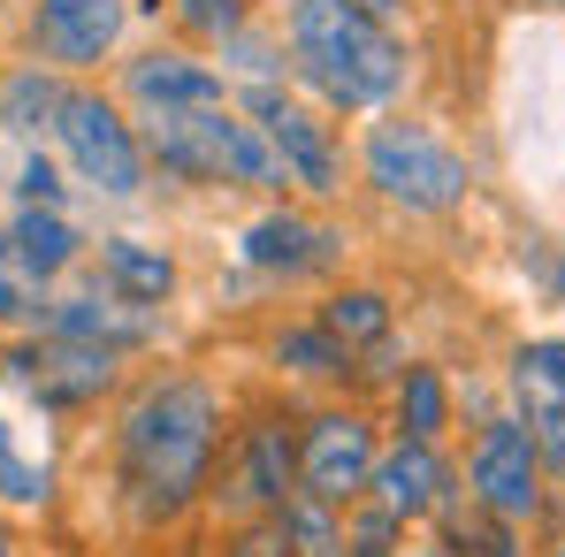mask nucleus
I'll return each instance as SVG.
<instances>
[{
  "mask_svg": "<svg viewBox=\"0 0 565 557\" xmlns=\"http://www.w3.org/2000/svg\"><path fill=\"white\" fill-rule=\"evenodd\" d=\"M237 428V397L206 367L161 360L107 405V496L138 535H169L214 512V473Z\"/></svg>",
  "mask_w": 565,
  "mask_h": 557,
  "instance_id": "f257e3e1",
  "label": "nucleus"
},
{
  "mask_svg": "<svg viewBox=\"0 0 565 557\" xmlns=\"http://www.w3.org/2000/svg\"><path fill=\"white\" fill-rule=\"evenodd\" d=\"M282 77L337 122H367L420 93V39L367 15L360 0H282Z\"/></svg>",
  "mask_w": 565,
  "mask_h": 557,
  "instance_id": "f03ea898",
  "label": "nucleus"
},
{
  "mask_svg": "<svg viewBox=\"0 0 565 557\" xmlns=\"http://www.w3.org/2000/svg\"><path fill=\"white\" fill-rule=\"evenodd\" d=\"M473 191L481 176H473L467 146L444 138L428 115L390 107L352 130V199L382 206L390 222H459Z\"/></svg>",
  "mask_w": 565,
  "mask_h": 557,
  "instance_id": "7ed1b4c3",
  "label": "nucleus"
},
{
  "mask_svg": "<svg viewBox=\"0 0 565 557\" xmlns=\"http://www.w3.org/2000/svg\"><path fill=\"white\" fill-rule=\"evenodd\" d=\"M146 130V161L153 191H184V199H290L276 146L260 138V122L237 99L214 107H177V115H138Z\"/></svg>",
  "mask_w": 565,
  "mask_h": 557,
  "instance_id": "20e7f679",
  "label": "nucleus"
},
{
  "mask_svg": "<svg viewBox=\"0 0 565 557\" xmlns=\"http://www.w3.org/2000/svg\"><path fill=\"white\" fill-rule=\"evenodd\" d=\"M46 146L62 153L70 184L85 191L93 206L130 214V206H146V199H153L146 130H138V115L115 99V85H107V77L70 85V99H62V115H54V138H46Z\"/></svg>",
  "mask_w": 565,
  "mask_h": 557,
  "instance_id": "39448f33",
  "label": "nucleus"
},
{
  "mask_svg": "<svg viewBox=\"0 0 565 557\" xmlns=\"http://www.w3.org/2000/svg\"><path fill=\"white\" fill-rule=\"evenodd\" d=\"M237 268L260 290H329L337 276H352V222L344 206L260 199L237 222Z\"/></svg>",
  "mask_w": 565,
  "mask_h": 557,
  "instance_id": "423d86ee",
  "label": "nucleus"
},
{
  "mask_svg": "<svg viewBox=\"0 0 565 557\" xmlns=\"http://www.w3.org/2000/svg\"><path fill=\"white\" fill-rule=\"evenodd\" d=\"M122 382H130L122 352L70 344V336H46V329L0 336V389L39 420H93L122 397Z\"/></svg>",
  "mask_w": 565,
  "mask_h": 557,
  "instance_id": "0eeeda50",
  "label": "nucleus"
},
{
  "mask_svg": "<svg viewBox=\"0 0 565 557\" xmlns=\"http://www.w3.org/2000/svg\"><path fill=\"white\" fill-rule=\"evenodd\" d=\"M459 481H467V512L473 519H497V527H527L543 535L551 504H558V481L543 465V443L527 436L520 413H481L473 428H459Z\"/></svg>",
  "mask_w": 565,
  "mask_h": 557,
  "instance_id": "6e6552de",
  "label": "nucleus"
},
{
  "mask_svg": "<svg viewBox=\"0 0 565 557\" xmlns=\"http://www.w3.org/2000/svg\"><path fill=\"white\" fill-rule=\"evenodd\" d=\"M230 99L276 146L290 199H306V206H344L352 199V138H344V122L329 107H313L290 77H276V85H237Z\"/></svg>",
  "mask_w": 565,
  "mask_h": 557,
  "instance_id": "1a4fd4ad",
  "label": "nucleus"
},
{
  "mask_svg": "<svg viewBox=\"0 0 565 557\" xmlns=\"http://www.w3.org/2000/svg\"><path fill=\"white\" fill-rule=\"evenodd\" d=\"M298 496V397L237 405L230 451L214 473V512L222 519H276Z\"/></svg>",
  "mask_w": 565,
  "mask_h": 557,
  "instance_id": "9d476101",
  "label": "nucleus"
},
{
  "mask_svg": "<svg viewBox=\"0 0 565 557\" xmlns=\"http://www.w3.org/2000/svg\"><path fill=\"white\" fill-rule=\"evenodd\" d=\"M390 443L375 397H298V489L321 496V504H360L367 481H375V459Z\"/></svg>",
  "mask_w": 565,
  "mask_h": 557,
  "instance_id": "9b49d317",
  "label": "nucleus"
},
{
  "mask_svg": "<svg viewBox=\"0 0 565 557\" xmlns=\"http://www.w3.org/2000/svg\"><path fill=\"white\" fill-rule=\"evenodd\" d=\"M138 46V0H23L15 8V54L62 69L70 85L107 77Z\"/></svg>",
  "mask_w": 565,
  "mask_h": 557,
  "instance_id": "f8f14e48",
  "label": "nucleus"
},
{
  "mask_svg": "<svg viewBox=\"0 0 565 557\" xmlns=\"http://www.w3.org/2000/svg\"><path fill=\"white\" fill-rule=\"evenodd\" d=\"M107 85H115V99H122L130 115H177V107H214V99H230L222 62H214L206 46L177 39V31L138 39V46L107 69Z\"/></svg>",
  "mask_w": 565,
  "mask_h": 557,
  "instance_id": "ddd939ff",
  "label": "nucleus"
},
{
  "mask_svg": "<svg viewBox=\"0 0 565 557\" xmlns=\"http://www.w3.org/2000/svg\"><path fill=\"white\" fill-rule=\"evenodd\" d=\"M46 336H70V344H99V352H122L130 367L138 360H153L161 344H169V313H153V306H130L122 290H107L99 276H77L54 282V298H46V321H39Z\"/></svg>",
  "mask_w": 565,
  "mask_h": 557,
  "instance_id": "4468645a",
  "label": "nucleus"
},
{
  "mask_svg": "<svg viewBox=\"0 0 565 557\" xmlns=\"http://www.w3.org/2000/svg\"><path fill=\"white\" fill-rule=\"evenodd\" d=\"M382 512H397L413 535L420 527H444L467 512V481H459V443H413V436H390L367 481Z\"/></svg>",
  "mask_w": 565,
  "mask_h": 557,
  "instance_id": "2eb2a0df",
  "label": "nucleus"
},
{
  "mask_svg": "<svg viewBox=\"0 0 565 557\" xmlns=\"http://www.w3.org/2000/svg\"><path fill=\"white\" fill-rule=\"evenodd\" d=\"M313 313L344 352H360V397H382V382L405 367V352H397V321H405L397 290L375 276H337L329 290H313Z\"/></svg>",
  "mask_w": 565,
  "mask_h": 557,
  "instance_id": "dca6fc26",
  "label": "nucleus"
},
{
  "mask_svg": "<svg viewBox=\"0 0 565 557\" xmlns=\"http://www.w3.org/2000/svg\"><path fill=\"white\" fill-rule=\"evenodd\" d=\"M260 367L290 382L298 397H360V352H344L329 329H321V313L313 306H298V313H276L268 329H260Z\"/></svg>",
  "mask_w": 565,
  "mask_h": 557,
  "instance_id": "f3484780",
  "label": "nucleus"
},
{
  "mask_svg": "<svg viewBox=\"0 0 565 557\" xmlns=\"http://www.w3.org/2000/svg\"><path fill=\"white\" fill-rule=\"evenodd\" d=\"M85 276H99L107 290H122L130 306L169 313V306L184 298V253H177L169 237H146V229H93Z\"/></svg>",
  "mask_w": 565,
  "mask_h": 557,
  "instance_id": "a211bd4d",
  "label": "nucleus"
},
{
  "mask_svg": "<svg viewBox=\"0 0 565 557\" xmlns=\"http://www.w3.org/2000/svg\"><path fill=\"white\" fill-rule=\"evenodd\" d=\"M382 428L413 443H459V374L428 352H405V367L382 382Z\"/></svg>",
  "mask_w": 565,
  "mask_h": 557,
  "instance_id": "6ab92c4d",
  "label": "nucleus"
},
{
  "mask_svg": "<svg viewBox=\"0 0 565 557\" xmlns=\"http://www.w3.org/2000/svg\"><path fill=\"white\" fill-rule=\"evenodd\" d=\"M497 397H504V413L527 420V436H543L551 420H565V329L512 336L504 360H497Z\"/></svg>",
  "mask_w": 565,
  "mask_h": 557,
  "instance_id": "aec40b11",
  "label": "nucleus"
},
{
  "mask_svg": "<svg viewBox=\"0 0 565 557\" xmlns=\"http://www.w3.org/2000/svg\"><path fill=\"white\" fill-rule=\"evenodd\" d=\"M62 504V451L31 436L23 413H0V512L46 519Z\"/></svg>",
  "mask_w": 565,
  "mask_h": 557,
  "instance_id": "412c9836",
  "label": "nucleus"
},
{
  "mask_svg": "<svg viewBox=\"0 0 565 557\" xmlns=\"http://www.w3.org/2000/svg\"><path fill=\"white\" fill-rule=\"evenodd\" d=\"M62 99H70V77H62V69L31 62V54L0 62V138H8V146H46Z\"/></svg>",
  "mask_w": 565,
  "mask_h": 557,
  "instance_id": "4be33fe9",
  "label": "nucleus"
},
{
  "mask_svg": "<svg viewBox=\"0 0 565 557\" xmlns=\"http://www.w3.org/2000/svg\"><path fill=\"white\" fill-rule=\"evenodd\" d=\"M8 237L46 282H70L93 260V229H85L77 206H8Z\"/></svg>",
  "mask_w": 565,
  "mask_h": 557,
  "instance_id": "5701e85b",
  "label": "nucleus"
},
{
  "mask_svg": "<svg viewBox=\"0 0 565 557\" xmlns=\"http://www.w3.org/2000/svg\"><path fill=\"white\" fill-rule=\"evenodd\" d=\"M46 298H54V282L15 253V237H8V222H0V336L39 329V321H46Z\"/></svg>",
  "mask_w": 565,
  "mask_h": 557,
  "instance_id": "b1692460",
  "label": "nucleus"
},
{
  "mask_svg": "<svg viewBox=\"0 0 565 557\" xmlns=\"http://www.w3.org/2000/svg\"><path fill=\"white\" fill-rule=\"evenodd\" d=\"M214 62H222L230 93H237V85H276V77H282V31H276V15H260V23H245V31H230V39L214 46Z\"/></svg>",
  "mask_w": 565,
  "mask_h": 557,
  "instance_id": "393cba45",
  "label": "nucleus"
},
{
  "mask_svg": "<svg viewBox=\"0 0 565 557\" xmlns=\"http://www.w3.org/2000/svg\"><path fill=\"white\" fill-rule=\"evenodd\" d=\"M276 535H282L290 557H344V512L298 489V496L276 512Z\"/></svg>",
  "mask_w": 565,
  "mask_h": 557,
  "instance_id": "a878e982",
  "label": "nucleus"
},
{
  "mask_svg": "<svg viewBox=\"0 0 565 557\" xmlns=\"http://www.w3.org/2000/svg\"><path fill=\"white\" fill-rule=\"evenodd\" d=\"M8 199H15V206H85V191L70 184V169H62V153H54V146H15Z\"/></svg>",
  "mask_w": 565,
  "mask_h": 557,
  "instance_id": "bb28decb",
  "label": "nucleus"
},
{
  "mask_svg": "<svg viewBox=\"0 0 565 557\" xmlns=\"http://www.w3.org/2000/svg\"><path fill=\"white\" fill-rule=\"evenodd\" d=\"M268 15V0H169V31L191 39V46H222L230 31H245V23H260Z\"/></svg>",
  "mask_w": 565,
  "mask_h": 557,
  "instance_id": "cd10ccee",
  "label": "nucleus"
},
{
  "mask_svg": "<svg viewBox=\"0 0 565 557\" xmlns=\"http://www.w3.org/2000/svg\"><path fill=\"white\" fill-rule=\"evenodd\" d=\"M405 543H413V527L397 512H382L375 496L344 504V557H397Z\"/></svg>",
  "mask_w": 565,
  "mask_h": 557,
  "instance_id": "c85d7f7f",
  "label": "nucleus"
},
{
  "mask_svg": "<svg viewBox=\"0 0 565 557\" xmlns=\"http://www.w3.org/2000/svg\"><path fill=\"white\" fill-rule=\"evenodd\" d=\"M444 535L459 543V557H535V535L527 527H497V519H473V512L444 519Z\"/></svg>",
  "mask_w": 565,
  "mask_h": 557,
  "instance_id": "c756f323",
  "label": "nucleus"
},
{
  "mask_svg": "<svg viewBox=\"0 0 565 557\" xmlns=\"http://www.w3.org/2000/svg\"><path fill=\"white\" fill-rule=\"evenodd\" d=\"M512 260H520V276L535 282V298L565 313V245L558 237H535V229H527V237L512 245Z\"/></svg>",
  "mask_w": 565,
  "mask_h": 557,
  "instance_id": "7c9ffc66",
  "label": "nucleus"
},
{
  "mask_svg": "<svg viewBox=\"0 0 565 557\" xmlns=\"http://www.w3.org/2000/svg\"><path fill=\"white\" fill-rule=\"evenodd\" d=\"M222 557H290L276 535V519H230V543H222Z\"/></svg>",
  "mask_w": 565,
  "mask_h": 557,
  "instance_id": "2f4dec72",
  "label": "nucleus"
},
{
  "mask_svg": "<svg viewBox=\"0 0 565 557\" xmlns=\"http://www.w3.org/2000/svg\"><path fill=\"white\" fill-rule=\"evenodd\" d=\"M397 557H459V543H451L444 527H420V535H413V543H405Z\"/></svg>",
  "mask_w": 565,
  "mask_h": 557,
  "instance_id": "473e14b6",
  "label": "nucleus"
},
{
  "mask_svg": "<svg viewBox=\"0 0 565 557\" xmlns=\"http://www.w3.org/2000/svg\"><path fill=\"white\" fill-rule=\"evenodd\" d=\"M367 15H382V23H397V31H413V15H420V0H360Z\"/></svg>",
  "mask_w": 565,
  "mask_h": 557,
  "instance_id": "72a5a7b5",
  "label": "nucleus"
},
{
  "mask_svg": "<svg viewBox=\"0 0 565 557\" xmlns=\"http://www.w3.org/2000/svg\"><path fill=\"white\" fill-rule=\"evenodd\" d=\"M535 557H565V527H543L535 535Z\"/></svg>",
  "mask_w": 565,
  "mask_h": 557,
  "instance_id": "f704fd0d",
  "label": "nucleus"
},
{
  "mask_svg": "<svg viewBox=\"0 0 565 557\" xmlns=\"http://www.w3.org/2000/svg\"><path fill=\"white\" fill-rule=\"evenodd\" d=\"M23 550V535H15V512H0V557H15Z\"/></svg>",
  "mask_w": 565,
  "mask_h": 557,
  "instance_id": "c9c22d12",
  "label": "nucleus"
},
{
  "mask_svg": "<svg viewBox=\"0 0 565 557\" xmlns=\"http://www.w3.org/2000/svg\"><path fill=\"white\" fill-rule=\"evenodd\" d=\"M520 15H565V0H512Z\"/></svg>",
  "mask_w": 565,
  "mask_h": 557,
  "instance_id": "e433bc0d",
  "label": "nucleus"
},
{
  "mask_svg": "<svg viewBox=\"0 0 565 557\" xmlns=\"http://www.w3.org/2000/svg\"><path fill=\"white\" fill-rule=\"evenodd\" d=\"M8 39H15V15H8V0H0V46H8Z\"/></svg>",
  "mask_w": 565,
  "mask_h": 557,
  "instance_id": "4c0bfd02",
  "label": "nucleus"
},
{
  "mask_svg": "<svg viewBox=\"0 0 565 557\" xmlns=\"http://www.w3.org/2000/svg\"><path fill=\"white\" fill-rule=\"evenodd\" d=\"M543 527H565V489H558V504H551V519H543Z\"/></svg>",
  "mask_w": 565,
  "mask_h": 557,
  "instance_id": "58836bf2",
  "label": "nucleus"
},
{
  "mask_svg": "<svg viewBox=\"0 0 565 557\" xmlns=\"http://www.w3.org/2000/svg\"><path fill=\"white\" fill-rule=\"evenodd\" d=\"M420 8H467V0H420Z\"/></svg>",
  "mask_w": 565,
  "mask_h": 557,
  "instance_id": "ea45409f",
  "label": "nucleus"
}]
</instances>
